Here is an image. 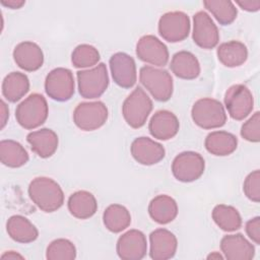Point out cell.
<instances>
[{"instance_id": "obj_1", "label": "cell", "mask_w": 260, "mask_h": 260, "mask_svg": "<svg viewBox=\"0 0 260 260\" xmlns=\"http://www.w3.org/2000/svg\"><path fill=\"white\" fill-rule=\"evenodd\" d=\"M27 191L30 200L44 212H54L64 203V193L60 185L51 178H35Z\"/></svg>"}, {"instance_id": "obj_2", "label": "cell", "mask_w": 260, "mask_h": 260, "mask_svg": "<svg viewBox=\"0 0 260 260\" xmlns=\"http://www.w3.org/2000/svg\"><path fill=\"white\" fill-rule=\"evenodd\" d=\"M49 114L46 99L40 93H31L15 110L17 123L24 129L31 130L43 125Z\"/></svg>"}, {"instance_id": "obj_3", "label": "cell", "mask_w": 260, "mask_h": 260, "mask_svg": "<svg viewBox=\"0 0 260 260\" xmlns=\"http://www.w3.org/2000/svg\"><path fill=\"white\" fill-rule=\"evenodd\" d=\"M193 122L202 129H215L226 122V114L222 104L211 98H203L196 101L191 110Z\"/></svg>"}, {"instance_id": "obj_4", "label": "cell", "mask_w": 260, "mask_h": 260, "mask_svg": "<svg viewBox=\"0 0 260 260\" xmlns=\"http://www.w3.org/2000/svg\"><path fill=\"white\" fill-rule=\"evenodd\" d=\"M151 110L152 102L140 86H137L122 105L123 118L134 129H138L145 124Z\"/></svg>"}, {"instance_id": "obj_5", "label": "cell", "mask_w": 260, "mask_h": 260, "mask_svg": "<svg viewBox=\"0 0 260 260\" xmlns=\"http://www.w3.org/2000/svg\"><path fill=\"white\" fill-rule=\"evenodd\" d=\"M139 80L149 93L158 102H167L173 94L174 84L171 74L152 66H143L139 71Z\"/></svg>"}, {"instance_id": "obj_6", "label": "cell", "mask_w": 260, "mask_h": 260, "mask_svg": "<svg viewBox=\"0 0 260 260\" xmlns=\"http://www.w3.org/2000/svg\"><path fill=\"white\" fill-rule=\"evenodd\" d=\"M76 76L79 94L84 99L100 98L109 86L108 70L104 63L91 69L77 71Z\"/></svg>"}, {"instance_id": "obj_7", "label": "cell", "mask_w": 260, "mask_h": 260, "mask_svg": "<svg viewBox=\"0 0 260 260\" xmlns=\"http://www.w3.org/2000/svg\"><path fill=\"white\" fill-rule=\"evenodd\" d=\"M108 115V108L103 102H83L74 109L73 122L83 131H93L105 125Z\"/></svg>"}, {"instance_id": "obj_8", "label": "cell", "mask_w": 260, "mask_h": 260, "mask_svg": "<svg viewBox=\"0 0 260 260\" xmlns=\"http://www.w3.org/2000/svg\"><path fill=\"white\" fill-rule=\"evenodd\" d=\"M75 82L71 70L58 67L51 70L45 79V91L54 101L66 102L72 98Z\"/></svg>"}, {"instance_id": "obj_9", "label": "cell", "mask_w": 260, "mask_h": 260, "mask_svg": "<svg viewBox=\"0 0 260 260\" xmlns=\"http://www.w3.org/2000/svg\"><path fill=\"white\" fill-rule=\"evenodd\" d=\"M205 161L202 155L195 151H183L172 162L174 177L183 183L198 180L204 173Z\"/></svg>"}, {"instance_id": "obj_10", "label": "cell", "mask_w": 260, "mask_h": 260, "mask_svg": "<svg viewBox=\"0 0 260 260\" xmlns=\"http://www.w3.org/2000/svg\"><path fill=\"white\" fill-rule=\"evenodd\" d=\"M224 106L234 120H244L254 107V98L251 90L244 84H234L224 93Z\"/></svg>"}, {"instance_id": "obj_11", "label": "cell", "mask_w": 260, "mask_h": 260, "mask_svg": "<svg viewBox=\"0 0 260 260\" xmlns=\"http://www.w3.org/2000/svg\"><path fill=\"white\" fill-rule=\"evenodd\" d=\"M158 34L169 43L184 41L190 32V18L182 11H171L162 14L158 20Z\"/></svg>"}, {"instance_id": "obj_12", "label": "cell", "mask_w": 260, "mask_h": 260, "mask_svg": "<svg viewBox=\"0 0 260 260\" xmlns=\"http://www.w3.org/2000/svg\"><path fill=\"white\" fill-rule=\"evenodd\" d=\"M194 43L202 49H213L219 42V32L212 18L205 11H198L193 16Z\"/></svg>"}, {"instance_id": "obj_13", "label": "cell", "mask_w": 260, "mask_h": 260, "mask_svg": "<svg viewBox=\"0 0 260 260\" xmlns=\"http://www.w3.org/2000/svg\"><path fill=\"white\" fill-rule=\"evenodd\" d=\"M136 55L141 61L158 67L166 66L170 57L167 46L152 35H145L138 40Z\"/></svg>"}, {"instance_id": "obj_14", "label": "cell", "mask_w": 260, "mask_h": 260, "mask_svg": "<svg viewBox=\"0 0 260 260\" xmlns=\"http://www.w3.org/2000/svg\"><path fill=\"white\" fill-rule=\"evenodd\" d=\"M114 82L123 88H131L137 80L136 64L134 59L123 52L112 55L109 61Z\"/></svg>"}, {"instance_id": "obj_15", "label": "cell", "mask_w": 260, "mask_h": 260, "mask_svg": "<svg viewBox=\"0 0 260 260\" xmlns=\"http://www.w3.org/2000/svg\"><path fill=\"white\" fill-rule=\"evenodd\" d=\"M116 251L123 260H140L147 252L146 237L138 230L127 231L119 237Z\"/></svg>"}, {"instance_id": "obj_16", "label": "cell", "mask_w": 260, "mask_h": 260, "mask_svg": "<svg viewBox=\"0 0 260 260\" xmlns=\"http://www.w3.org/2000/svg\"><path fill=\"white\" fill-rule=\"evenodd\" d=\"M130 150L133 158L143 166L155 165L166 154V150L160 143L144 136L134 139L131 143Z\"/></svg>"}, {"instance_id": "obj_17", "label": "cell", "mask_w": 260, "mask_h": 260, "mask_svg": "<svg viewBox=\"0 0 260 260\" xmlns=\"http://www.w3.org/2000/svg\"><path fill=\"white\" fill-rule=\"evenodd\" d=\"M149 256L153 260H167L175 256L178 247L176 236L167 229H156L149 235Z\"/></svg>"}, {"instance_id": "obj_18", "label": "cell", "mask_w": 260, "mask_h": 260, "mask_svg": "<svg viewBox=\"0 0 260 260\" xmlns=\"http://www.w3.org/2000/svg\"><path fill=\"white\" fill-rule=\"evenodd\" d=\"M13 59L16 65L28 72L39 70L44 63V54L41 47L30 41L21 42L13 50Z\"/></svg>"}, {"instance_id": "obj_19", "label": "cell", "mask_w": 260, "mask_h": 260, "mask_svg": "<svg viewBox=\"0 0 260 260\" xmlns=\"http://www.w3.org/2000/svg\"><path fill=\"white\" fill-rule=\"evenodd\" d=\"M179 128L180 123L177 116L168 110L155 112L148 124L151 136L158 140H169L175 137L179 132Z\"/></svg>"}, {"instance_id": "obj_20", "label": "cell", "mask_w": 260, "mask_h": 260, "mask_svg": "<svg viewBox=\"0 0 260 260\" xmlns=\"http://www.w3.org/2000/svg\"><path fill=\"white\" fill-rule=\"evenodd\" d=\"M223 257L229 260H251L255 255L254 246L242 235H226L220 241Z\"/></svg>"}, {"instance_id": "obj_21", "label": "cell", "mask_w": 260, "mask_h": 260, "mask_svg": "<svg viewBox=\"0 0 260 260\" xmlns=\"http://www.w3.org/2000/svg\"><path fill=\"white\" fill-rule=\"evenodd\" d=\"M26 141L31 150L42 158L52 156L58 148V135L49 128H42L27 134Z\"/></svg>"}, {"instance_id": "obj_22", "label": "cell", "mask_w": 260, "mask_h": 260, "mask_svg": "<svg viewBox=\"0 0 260 260\" xmlns=\"http://www.w3.org/2000/svg\"><path fill=\"white\" fill-rule=\"evenodd\" d=\"M170 68L179 78L192 80L200 74V64L194 54L188 51H180L174 54Z\"/></svg>"}, {"instance_id": "obj_23", "label": "cell", "mask_w": 260, "mask_h": 260, "mask_svg": "<svg viewBox=\"0 0 260 260\" xmlns=\"http://www.w3.org/2000/svg\"><path fill=\"white\" fill-rule=\"evenodd\" d=\"M67 207L71 215L79 219L91 217L98 210L95 197L88 191L79 190L72 193L67 201Z\"/></svg>"}, {"instance_id": "obj_24", "label": "cell", "mask_w": 260, "mask_h": 260, "mask_svg": "<svg viewBox=\"0 0 260 260\" xmlns=\"http://www.w3.org/2000/svg\"><path fill=\"white\" fill-rule=\"evenodd\" d=\"M149 216L159 224L173 221L178 214V205L174 198L169 195L155 196L148 205Z\"/></svg>"}, {"instance_id": "obj_25", "label": "cell", "mask_w": 260, "mask_h": 260, "mask_svg": "<svg viewBox=\"0 0 260 260\" xmlns=\"http://www.w3.org/2000/svg\"><path fill=\"white\" fill-rule=\"evenodd\" d=\"M204 145L209 153L216 156H226L237 149L238 139L228 131H213L206 136Z\"/></svg>"}, {"instance_id": "obj_26", "label": "cell", "mask_w": 260, "mask_h": 260, "mask_svg": "<svg viewBox=\"0 0 260 260\" xmlns=\"http://www.w3.org/2000/svg\"><path fill=\"white\" fill-rule=\"evenodd\" d=\"M8 236L15 242L28 244L37 240L39 236L38 229L29 219L22 215H12L8 218L6 223Z\"/></svg>"}, {"instance_id": "obj_27", "label": "cell", "mask_w": 260, "mask_h": 260, "mask_svg": "<svg viewBox=\"0 0 260 260\" xmlns=\"http://www.w3.org/2000/svg\"><path fill=\"white\" fill-rule=\"evenodd\" d=\"M216 55L219 62L229 68L243 65L248 58L247 47L239 41L222 43L217 47Z\"/></svg>"}, {"instance_id": "obj_28", "label": "cell", "mask_w": 260, "mask_h": 260, "mask_svg": "<svg viewBox=\"0 0 260 260\" xmlns=\"http://www.w3.org/2000/svg\"><path fill=\"white\" fill-rule=\"evenodd\" d=\"M29 90V79L21 72L8 73L2 82V94L10 103L21 100Z\"/></svg>"}, {"instance_id": "obj_29", "label": "cell", "mask_w": 260, "mask_h": 260, "mask_svg": "<svg viewBox=\"0 0 260 260\" xmlns=\"http://www.w3.org/2000/svg\"><path fill=\"white\" fill-rule=\"evenodd\" d=\"M103 221L108 231L117 234L130 225L131 215L125 206L121 204H111L103 213Z\"/></svg>"}, {"instance_id": "obj_30", "label": "cell", "mask_w": 260, "mask_h": 260, "mask_svg": "<svg viewBox=\"0 0 260 260\" xmlns=\"http://www.w3.org/2000/svg\"><path fill=\"white\" fill-rule=\"evenodd\" d=\"M1 162L9 168H20L28 161V154L25 148L17 141L2 140L0 142Z\"/></svg>"}, {"instance_id": "obj_31", "label": "cell", "mask_w": 260, "mask_h": 260, "mask_svg": "<svg viewBox=\"0 0 260 260\" xmlns=\"http://www.w3.org/2000/svg\"><path fill=\"white\" fill-rule=\"evenodd\" d=\"M212 219L224 232H234L242 226V217L239 211L231 205L218 204L212 210Z\"/></svg>"}, {"instance_id": "obj_32", "label": "cell", "mask_w": 260, "mask_h": 260, "mask_svg": "<svg viewBox=\"0 0 260 260\" xmlns=\"http://www.w3.org/2000/svg\"><path fill=\"white\" fill-rule=\"evenodd\" d=\"M203 5L221 25H229L237 18L238 10L232 1L204 0Z\"/></svg>"}, {"instance_id": "obj_33", "label": "cell", "mask_w": 260, "mask_h": 260, "mask_svg": "<svg viewBox=\"0 0 260 260\" xmlns=\"http://www.w3.org/2000/svg\"><path fill=\"white\" fill-rule=\"evenodd\" d=\"M100 58L98 49L88 44L78 45L71 54V62L76 68L92 67L98 64Z\"/></svg>"}, {"instance_id": "obj_34", "label": "cell", "mask_w": 260, "mask_h": 260, "mask_svg": "<svg viewBox=\"0 0 260 260\" xmlns=\"http://www.w3.org/2000/svg\"><path fill=\"white\" fill-rule=\"evenodd\" d=\"M46 258L48 260H73L76 258V248L67 239H57L47 247Z\"/></svg>"}, {"instance_id": "obj_35", "label": "cell", "mask_w": 260, "mask_h": 260, "mask_svg": "<svg viewBox=\"0 0 260 260\" xmlns=\"http://www.w3.org/2000/svg\"><path fill=\"white\" fill-rule=\"evenodd\" d=\"M241 136L250 142L260 140V113L256 112L250 117L241 128Z\"/></svg>"}, {"instance_id": "obj_36", "label": "cell", "mask_w": 260, "mask_h": 260, "mask_svg": "<svg viewBox=\"0 0 260 260\" xmlns=\"http://www.w3.org/2000/svg\"><path fill=\"white\" fill-rule=\"evenodd\" d=\"M244 194L248 199L258 203L260 201V172L255 170L250 173L243 184Z\"/></svg>"}, {"instance_id": "obj_37", "label": "cell", "mask_w": 260, "mask_h": 260, "mask_svg": "<svg viewBox=\"0 0 260 260\" xmlns=\"http://www.w3.org/2000/svg\"><path fill=\"white\" fill-rule=\"evenodd\" d=\"M245 231L248 237L256 244H260V217L255 216L249 219L245 224Z\"/></svg>"}, {"instance_id": "obj_38", "label": "cell", "mask_w": 260, "mask_h": 260, "mask_svg": "<svg viewBox=\"0 0 260 260\" xmlns=\"http://www.w3.org/2000/svg\"><path fill=\"white\" fill-rule=\"evenodd\" d=\"M236 3L248 12H256L260 9V0H237Z\"/></svg>"}, {"instance_id": "obj_39", "label": "cell", "mask_w": 260, "mask_h": 260, "mask_svg": "<svg viewBox=\"0 0 260 260\" xmlns=\"http://www.w3.org/2000/svg\"><path fill=\"white\" fill-rule=\"evenodd\" d=\"M1 4L10 9H19L25 4V1L24 0H1Z\"/></svg>"}, {"instance_id": "obj_40", "label": "cell", "mask_w": 260, "mask_h": 260, "mask_svg": "<svg viewBox=\"0 0 260 260\" xmlns=\"http://www.w3.org/2000/svg\"><path fill=\"white\" fill-rule=\"evenodd\" d=\"M0 104H1V126H0V129H3L6 125L8 117H9V110L3 100L1 101Z\"/></svg>"}, {"instance_id": "obj_41", "label": "cell", "mask_w": 260, "mask_h": 260, "mask_svg": "<svg viewBox=\"0 0 260 260\" xmlns=\"http://www.w3.org/2000/svg\"><path fill=\"white\" fill-rule=\"evenodd\" d=\"M24 257L20 254H18L17 252L15 251H7L5 252L4 254H2L1 256V259L2 260H5V259H8V260H14V259H23Z\"/></svg>"}, {"instance_id": "obj_42", "label": "cell", "mask_w": 260, "mask_h": 260, "mask_svg": "<svg viewBox=\"0 0 260 260\" xmlns=\"http://www.w3.org/2000/svg\"><path fill=\"white\" fill-rule=\"evenodd\" d=\"M207 259H223V256H221L218 252H213L207 256Z\"/></svg>"}]
</instances>
